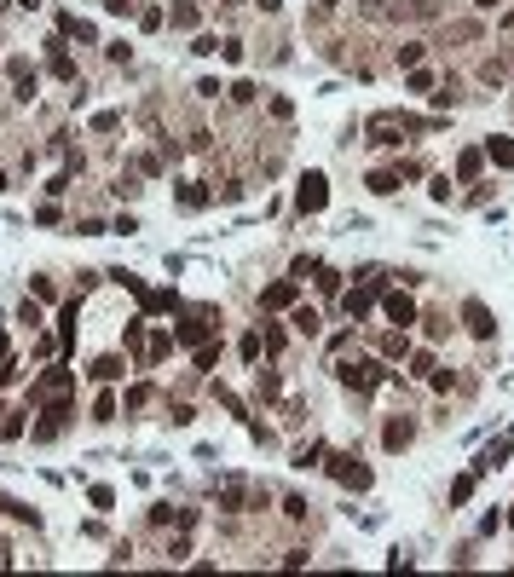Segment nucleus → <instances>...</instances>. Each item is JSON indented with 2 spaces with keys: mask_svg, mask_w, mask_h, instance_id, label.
I'll list each match as a JSON object with an SVG mask.
<instances>
[{
  "mask_svg": "<svg viewBox=\"0 0 514 577\" xmlns=\"http://www.w3.org/2000/svg\"><path fill=\"white\" fill-rule=\"evenodd\" d=\"M388 381V370H381L376 358H359V364H341V387L347 392H370V387H381Z\"/></svg>",
  "mask_w": 514,
  "mask_h": 577,
  "instance_id": "f257e3e1",
  "label": "nucleus"
},
{
  "mask_svg": "<svg viewBox=\"0 0 514 577\" xmlns=\"http://www.w3.org/2000/svg\"><path fill=\"white\" fill-rule=\"evenodd\" d=\"M329 473L347 485V491H370V468H364L359 456H329Z\"/></svg>",
  "mask_w": 514,
  "mask_h": 577,
  "instance_id": "f03ea898",
  "label": "nucleus"
},
{
  "mask_svg": "<svg viewBox=\"0 0 514 577\" xmlns=\"http://www.w3.org/2000/svg\"><path fill=\"white\" fill-rule=\"evenodd\" d=\"M324 202H329L324 173H307V180H301V191H295V208H301V214H324Z\"/></svg>",
  "mask_w": 514,
  "mask_h": 577,
  "instance_id": "7ed1b4c3",
  "label": "nucleus"
},
{
  "mask_svg": "<svg viewBox=\"0 0 514 577\" xmlns=\"http://www.w3.org/2000/svg\"><path fill=\"white\" fill-rule=\"evenodd\" d=\"M462 324H468V335H480V341L497 335V318H491V306H486V300H462Z\"/></svg>",
  "mask_w": 514,
  "mask_h": 577,
  "instance_id": "20e7f679",
  "label": "nucleus"
},
{
  "mask_svg": "<svg viewBox=\"0 0 514 577\" xmlns=\"http://www.w3.org/2000/svg\"><path fill=\"white\" fill-rule=\"evenodd\" d=\"M214 502H220L226 514H237V508L248 502V479H237V473H231V479H220V491H214Z\"/></svg>",
  "mask_w": 514,
  "mask_h": 577,
  "instance_id": "39448f33",
  "label": "nucleus"
},
{
  "mask_svg": "<svg viewBox=\"0 0 514 577\" xmlns=\"http://www.w3.org/2000/svg\"><path fill=\"white\" fill-rule=\"evenodd\" d=\"M6 75H12V93L29 104V99H35V64H29V58H12V64H6Z\"/></svg>",
  "mask_w": 514,
  "mask_h": 577,
  "instance_id": "423d86ee",
  "label": "nucleus"
},
{
  "mask_svg": "<svg viewBox=\"0 0 514 577\" xmlns=\"http://www.w3.org/2000/svg\"><path fill=\"white\" fill-rule=\"evenodd\" d=\"M370 306H376V289H364V283H359V289H347V295H341V312H347L353 324H359V318H370Z\"/></svg>",
  "mask_w": 514,
  "mask_h": 577,
  "instance_id": "0eeeda50",
  "label": "nucleus"
},
{
  "mask_svg": "<svg viewBox=\"0 0 514 577\" xmlns=\"http://www.w3.org/2000/svg\"><path fill=\"white\" fill-rule=\"evenodd\" d=\"M410 439H416V422H410V416H393L388 427H381V445H388V451H405Z\"/></svg>",
  "mask_w": 514,
  "mask_h": 577,
  "instance_id": "6e6552de",
  "label": "nucleus"
},
{
  "mask_svg": "<svg viewBox=\"0 0 514 577\" xmlns=\"http://www.w3.org/2000/svg\"><path fill=\"white\" fill-rule=\"evenodd\" d=\"M381 312H388V318H393V324H399V329H405V324H416V300H410V295H399V289H393V295H388V300H381Z\"/></svg>",
  "mask_w": 514,
  "mask_h": 577,
  "instance_id": "1a4fd4ad",
  "label": "nucleus"
},
{
  "mask_svg": "<svg viewBox=\"0 0 514 577\" xmlns=\"http://www.w3.org/2000/svg\"><path fill=\"white\" fill-rule=\"evenodd\" d=\"M295 289H301V283L283 277V283H272V289L261 295V306H266V312H278V306H295Z\"/></svg>",
  "mask_w": 514,
  "mask_h": 577,
  "instance_id": "9d476101",
  "label": "nucleus"
},
{
  "mask_svg": "<svg viewBox=\"0 0 514 577\" xmlns=\"http://www.w3.org/2000/svg\"><path fill=\"white\" fill-rule=\"evenodd\" d=\"M508 451H514V433H503V439H497V445H491V451H486V456H480V462H474V473H497V468H503V456H508Z\"/></svg>",
  "mask_w": 514,
  "mask_h": 577,
  "instance_id": "9b49d317",
  "label": "nucleus"
},
{
  "mask_svg": "<svg viewBox=\"0 0 514 577\" xmlns=\"http://www.w3.org/2000/svg\"><path fill=\"white\" fill-rule=\"evenodd\" d=\"M180 208H191V214L208 208V185L202 180H180Z\"/></svg>",
  "mask_w": 514,
  "mask_h": 577,
  "instance_id": "f8f14e48",
  "label": "nucleus"
},
{
  "mask_svg": "<svg viewBox=\"0 0 514 577\" xmlns=\"http://www.w3.org/2000/svg\"><path fill=\"white\" fill-rule=\"evenodd\" d=\"M168 23H180V29H197V23H202V6H197V0H174Z\"/></svg>",
  "mask_w": 514,
  "mask_h": 577,
  "instance_id": "ddd939ff",
  "label": "nucleus"
},
{
  "mask_svg": "<svg viewBox=\"0 0 514 577\" xmlns=\"http://www.w3.org/2000/svg\"><path fill=\"white\" fill-rule=\"evenodd\" d=\"M474 485H480V473H456V479H451V497H445V502H451V508H462L468 497H474Z\"/></svg>",
  "mask_w": 514,
  "mask_h": 577,
  "instance_id": "4468645a",
  "label": "nucleus"
},
{
  "mask_svg": "<svg viewBox=\"0 0 514 577\" xmlns=\"http://www.w3.org/2000/svg\"><path fill=\"white\" fill-rule=\"evenodd\" d=\"M87 375H93V381H104V387H110V381H116V375H121V358H116V352H104V358H93V370H87Z\"/></svg>",
  "mask_w": 514,
  "mask_h": 577,
  "instance_id": "2eb2a0df",
  "label": "nucleus"
},
{
  "mask_svg": "<svg viewBox=\"0 0 514 577\" xmlns=\"http://www.w3.org/2000/svg\"><path fill=\"white\" fill-rule=\"evenodd\" d=\"M480 167H486V150H462L456 156V180H480Z\"/></svg>",
  "mask_w": 514,
  "mask_h": 577,
  "instance_id": "dca6fc26",
  "label": "nucleus"
},
{
  "mask_svg": "<svg viewBox=\"0 0 514 577\" xmlns=\"http://www.w3.org/2000/svg\"><path fill=\"white\" fill-rule=\"evenodd\" d=\"M486 156H491L497 167H508V173H514V139H486Z\"/></svg>",
  "mask_w": 514,
  "mask_h": 577,
  "instance_id": "f3484780",
  "label": "nucleus"
},
{
  "mask_svg": "<svg viewBox=\"0 0 514 577\" xmlns=\"http://www.w3.org/2000/svg\"><path fill=\"white\" fill-rule=\"evenodd\" d=\"M254 392H261V398H266V405H272V398L283 392V381H278V370H254Z\"/></svg>",
  "mask_w": 514,
  "mask_h": 577,
  "instance_id": "a211bd4d",
  "label": "nucleus"
},
{
  "mask_svg": "<svg viewBox=\"0 0 514 577\" xmlns=\"http://www.w3.org/2000/svg\"><path fill=\"white\" fill-rule=\"evenodd\" d=\"M370 191H376V197H393V191H399V173H393V167H376V173H370Z\"/></svg>",
  "mask_w": 514,
  "mask_h": 577,
  "instance_id": "6ab92c4d",
  "label": "nucleus"
},
{
  "mask_svg": "<svg viewBox=\"0 0 514 577\" xmlns=\"http://www.w3.org/2000/svg\"><path fill=\"white\" fill-rule=\"evenodd\" d=\"M289 324H295V335H307V341L318 335V312H312V306H295V318H289Z\"/></svg>",
  "mask_w": 514,
  "mask_h": 577,
  "instance_id": "aec40b11",
  "label": "nucleus"
},
{
  "mask_svg": "<svg viewBox=\"0 0 514 577\" xmlns=\"http://www.w3.org/2000/svg\"><path fill=\"white\" fill-rule=\"evenodd\" d=\"M214 364H220V341H202V346H197V370L214 375Z\"/></svg>",
  "mask_w": 514,
  "mask_h": 577,
  "instance_id": "412c9836",
  "label": "nucleus"
},
{
  "mask_svg": "<svg viewBox=\"0 0 514 577\" xmlns=\"http://www.w3.org/2000/svg\"><path fill=\"white\" fill-rule=\"evenodd\" d=\"M405 352H410V335L405 329H393L388 341H381V358H405Z\"/></svg>",
  "mask_w": 514,
  "mask_h": 577,
  "instance_id": "4be33fe9",
  "label": "nucleus"
},
{
  "mask_svg": "<svg viewBox=\"0 0 514 577\" xmlns=\"http://www.w3.org/2000/svg\"><path fill=\"white\" fill-rule=\"evenodd\" d=\"M0 439H23V410H0Z\"/></svg>",
  "mask_w": 514,
  "mask_h": 577,
  "instance_id": "5701e85b",
  "label": "nucleus"
},
{
  "mask_svg": "<svg viewBox=\"0 0 514 577\" xmlns=\"http://www.w3.org/2000/svg\"><path fill=\"white\" fill-rule=\"evenodd\" d=\"M324 456H329V451H324V445H318V439H312V445H301V451H295V468H318Z\"/></svg>",
  "mask_w": 514,
  "mask_h": 577,
  "instance_id": "b1692460",
  "label": "nucleus"
},
{
  "mask_svg": "<svg viewBox=\"0 0 514 577\" xmlns=\"http://www.w3.org/2000/svg\"><path fill=\"white\" fill-rule=\"evenodd\" d=\"M151 398H156V387H151V381H139V387H127V410H145Z\"/></svg>",
  "mask_w": 514,
  "mask_h": 577,
  "instance_id": "393cba45",
  "label": "nucleus"
},
{
  "mask_svg": "<svg viewBox=\"0 0 514 577\" xmlns=\"http://www.w3.org/2000/svg\"><path fill=\"white\" fill-rule=\"evenodd\" d=\"M422 53H427L422 40H405V47H399V70H416V64H422Z\"/></svg>",
  "mask_w": 514,
  "mask_h": 577,
  "instance_id": "a878e982",
  "label": "nucleus"
},
{
  "mask_svg": "<svg viewBox=\"0 0 514 577\" xmlns=\"http://www.w3.org/2000/svg\"><path fill=\"white\" fill-rule=\"evenodd\" d=\"M312 277H318V289H324V295H335V289H341V272H335V265H324V260H318V272H312Z\"/></svg>",
  "mask_w": 514,
  "mask_h": 577,
  "instance_id": "bb28decb",
  "label": "nucleus"
},
{
  "mask_svg": "<svg viewBox=\"0 0 514 577\" xmlns=\"http://www.w3.org/2000/svg\"><path fill=\"white\" fill-rule=\"evenodd\" d=\"M58 341H64V346L75 341V300H64V318H58Z\"/></svg>",
  "mask_w": 514,
  "mask_h": 577,
  "instance_id": "cd10ccee",
  "label": "nucleus"
},
{
  "mask_svg": "<svg viewBox=\"0 0 514 577\" xmlns=\"http://www.w3.org/2000/svg\"><path fill=\"white\" fill-rule=\"evenodd\" d=\"M503 75H508V58H491V64L480 70V81H486V87H503Z\"/></svg>",
  "mask_w": 514,
  "mask_h": 577,
  "instance_id": "c85d7f7f",
  "label": "nucleus"
},
{
  "mask_svg": "<svg viewBox=\"0 0 514 577\" xmlns=\"http://www.w3.org/2000/svg\"><path fill=\"white\" fill-rule=\"evenodd\" d=\"M214 398H220V405H226V410H231V416H248V410H243V398H237V392H231V387H220V381H214Z\"/></svg>",
  "mask_w": 514,
  "mask_h": 577,
  "instance_id": "c756f323",
  "label": "nucleus"
},
{
  "mask_svg": "<svg viewBox=\"0 0 514 577\" xmlns=\"http://www.w3.org/2000/svg\"><path fill=\"white\" fill-rule=\"evenodd\" d=\"M116 127H121V110H99L93 116V133H116Z\"/></svg>",
  "mask_w": 514,
  "mask_h": 577,
  "instance_id": "7c9ffc66",
  "label": "nucleus"
},
{
  "mask_svg": "<svg viewBox=\"0 0 514 577\" xmlns=\"http://www.w3.org/2000/svg\"><path fill=\"white\" fill-rule=\"evenodd\" d=\"M93 422H116V398L99 392V405H93Z\"/></svg>",
  "mask_w": 514,
  "mask_h": 577,
  "instance_id": "2f4dec72",
  "label": "nucleus"
},
{
  "mask_svg": "<svg viewBox=\"0 0 514 577\" xmlns=\"http://www.w3.org/2000/svg\"><path fill=\"white\" fill-rule=\"evenodd\" d=\"M0 514H12V520H29V525H35V508H23V502H12V497H0Z\"/></svg>",
  "mask_w": 514,
  "mask_h": 577,
  "instance_id": "473e14b6",
  "label": "nucleus"
},
{
  "mask_svg": "<svg viewBox=\"0 0 514 577\" xmlns=\"http://www.w3.org/2000/svg\"><path fill=\"white\" fill-rule=\"evenodd\" d=\"M405 87H410V93H434V75H427V70H410Z\"/></svg>",
  "mask_w": 514,
  "mask_h": 577,
  "instance_id": "72a5a7b5",
  "label": "nucleus"
},
{
  "mask_svg": "<svg viewBox=\"0 0 514 577\" xmlns=\"http://www.w3.org/2000/svg\"><path fill=\"white\" fill-rule=\"evenodd\" d=\"M231 99H237V104H254V99H261V87H254V81H237Z\"/></svg>",
  "mask_w": 514,
  "mask_h": 577,
  "instance_id": "f704fd0d",
  "label": "nucleus"
},
{
  "mask_svg": "<svg viewBox=\"0 0 514 577\" xmlns=\"http://www.w3.org/2000/svg\"><path fill=\"white\" fill-rule=\"evenodd\" d=\"M104 53H110V64H133V47H127V40H110Z\"/></svg>",
  "mask_w": 514,
  "mask_h": 577,
  "instance_id": "c9c22d12",
  "label": "nucleus"
},
{
  "mask_svg": "<svg viewBox=\"0 0 514 577\" xmlns=\"http://www.w3.org/2000/svg\"><path fill=\"white\" fill-rule=\"evenodd\" d=\"M29 289H35V300H58V283H53V277H35Z\"/></svg>",
  "mask_w": 514,
  "mask_h": 577,
  "instance_id": "e433bc0d",
  "label": "nucleus"
},
{
  "mask_svg": "<svg viewBox=\"0 0 514 577\" xmlns=\"http://www.w3.org/2000/svg\"><path fill=\"white\" fill-rule=\"evenodd\" d=\"M18 324H29V329H40V306H35V300H23V306H18Z\"/></svg>",
  "mask_w": 514,
  "mask_h": 577,
  "instance_id": "4c0bfd02",
  "label": "nucleus"
},
{
  "mask_svg": "<svg viewBox=\"0 0 514 577\" xmlns=\"http://www.w3.org/2000/svg\"><path fill=\"white\" fill-rule=\"evenodd\" d=\"M87 497H93V508H116V491H110V485H93Z\"/></svg>",
  "mask_w": 514,
  "mask_h": 577,
  "instance_id": "58836bf2",
  "label": "nucleus"
},
{
  "mask_svg": "<svg viewBox=\"0 0 514 577\" xmlns=\"http://www.w3.org/2000/svg\"><path fill=\"white\" fill-rule=\"evenodd\" d=\"M168 422H174V427H191V422H197V410H191V405H174V410H168Z\"/></svg>",
  "mask_w": 514,
  "mask_h": 577,
  "instance_id": "ea45409f",
  "label": "nucleus"
},
{
  "mask_svg": "<svg viewBox=\"0 0 514 577\" xmlns=\"http://www.w3.org/2000/svg\"><path fill=\"white\" fill-rule=\"evenodd\" d=\"M162 18H168L162 6H145V12H139V29H162Z\"/></svg>",
  "mask_w": 514,
  "mask_h": 577,
  "instance_id": "a19ab883",
  "label": "nucleus"
},
{
  "mask_svg": "<svg viewBox=\"0 0 514 577\" xmlns=\"http://www.w3.org/2000/svg\"><path fill=\"white\" fill-rule=\"evenodd\" d=\"M283 514L289 520H307V497H283Z\"/></svg>",
  "mask_w": 514,
  "mask_h": 577,
  "instance_id": "79ce46f5",
  "label": "nucleus"
},
{
  "mask_svg": "<svg viewBox=\"0 0 514 577\" xmlns=\"http://www.w3.org/2000/svg\"><path fill=\"white\" fill-rule=\"evenodd\" d=\"M445 35H451V40H474V35H480V23H451Z\"/></svg>",
  "mask_w": 514,
  "mask_h": 577,
  "instance_id": "37998d69",
  "label": "nucleus"
},
{
  "mask_svg": "<svg viewBox=\"0 0 514 577\" xmlns=\"http://www.w3.org/2000/svg\"><path fill=\"white\" fill-rule=\"evenodd\" d=\"M104 12H116V18H127V12H133V0H104Z\"/></svg>",
  "mask_w": 514,
  "mask_h": 577,
  "instance_id": "c03bdc74",
  "label": "nucleus"
},
{
  "mask_svg": "<svg viewBox=\"0 0 514 577\" xmlns=\"http://www.w3.org/2000/svg\"><path fill=\"white\" fill-rule=\"evenodd\" d=\"M474 6H480V12H491V6H497V0H474Z\"/></svg>",
  "mask_w": 514,
  "mask_h": 577,
  "instance_id": "a18cd8bd",
  "label": "nucleus"
},
{
  "mask_svg": "<svg viewBox=\"0 0 514 577\" xmlns=\"http://www.w3.org/2000/svg\"><path fill=\"white\" fill-rule=\"evenodd\" d=\"M0 191H6V173H0Z\"/></svg>",
  "mask_w": 514,
  "mask_h": 577,
  "instance_id": "49530a36",
  "label": "nucleus"
}]
</instances>
